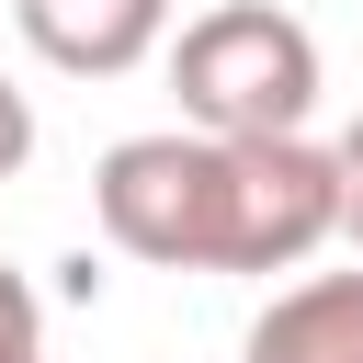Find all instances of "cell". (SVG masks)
Segmentation results:
<instances>
[{"label":"cell","instance_id":"cell-5","mask_svg":"<svg viewBox=\"0 0 363 363\" xmlns=\"http://www.w3.org/2000/svg\"><path fill=\"white\" fill-rule=\"evenodd\" d=\"M0 363H45V306L11 261H0Z\"/></svg>","mask_w":363,"mask_h":363},{"label":"cell","instance_id":"cell-7","mask_svg":"<svg viewBox=\"0 0 363 363\" xmlns=\"http://www.w3.org/2000/svg\"><path fill=\"white\" fill-rule=\"evenodd\" d=\"M23 159H34V102H23V79L0 68V182H23Z\"/></svg>","mask_w":363,"mask_h":363},{"label":"cell","instance_id":"cell-4","mask_svg":"<svg viewBox=\"0 0 363 363\" xmlns=\"http://www.w3.org/2000/svg\"><path fill=\"white\" fill-rule=\"evenodd\" d=\"M238 363H363V272H306V284H284V295L250 318Z\"/></svg>","mask_w":363,"mask_h":363},{"label":"cell","instance_id":"cell-3","mask_svg":"<svg viewBox=\"0 0 363 363\" xmlns=\"http://www.w3.org/2000/svg\"><path fill=\"white\" fill-rule=\"evenodd\" d=\"M11 34L57 79H125L170 45V0H11Z\"/></svg>","mask_w":363,"mask_h":363},{"label":"cell","instance_id":"cell-2","mask_svg":"<svg viewBox=\"0 0 363 363\" xmlns=\"http://www.w3.org/2000/svg\"><path fill=\"white\" fill-rule=\"evenodd\" d=\"M159 57H170L193 136H306V113H318V34L272 0H216Z\"/></svg>","mask_w":363,"mask_h":363},{"label":"cell","instance_id":"cell-6","mask_svg":"<svg viewBox=\"0 0 363 363\" xmlns=\"http://www.w3.org/2000/svg\"><path fill=\"white\" fill-rule=\"evenodd\" d=\"M329 182H340V238L363 250V113L340 125V147H329Z\"/></svg>","mask_w":363,"mask_h":363},{"label":"cell","instance_id":"cell-1","mask_svg":"<svg viewBox=\"0 0 363 363\" xmlns=\"http://www.w3.org/2000/svg\"><path fill=\"white\" fill-rule=\"evenodd\" d=\"M91 216L147 272H295L340 238V182L318 136H113L91 170Z\"/></svg>","mask_w":363,"mask_h":363}]
</instances>
